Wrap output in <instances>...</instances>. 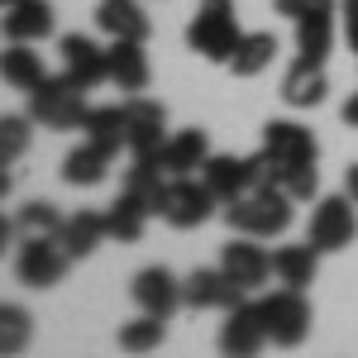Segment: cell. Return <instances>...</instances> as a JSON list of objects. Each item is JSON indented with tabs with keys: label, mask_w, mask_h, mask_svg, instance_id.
Instances as JSON below:
<instances>
[{
	"label": "cell",
	"mask_w": 358,
	"mask_h": 358,
	"mask_svg": "<svg viewBox=\"0 0 358 358\" xmlns=\"http://www.w3.org/2000/svg\"><path fill=\"white\" fill-rule=\"evenodd\" d=\"M43 77H48V72H43V57L34 53V43H10V48L0 53V82H5V86H15V91H34Z\"/></svg>",
	"instance_id": "obj_26"
},
{
	"label": "cell",
	"mask_w": 358,
	"mask_h": 358,
	"mask_svg": "<svg viewBox=\"0 0 358 358\" xmlns=\"http://www.w3.org/2000/svg\"><path fill=\"white\" fill-rule=\"evenodd\" d=\"M244 296L248 292L224 268H196L182 282V306H192V310H229V306H239Z\"/></svg>",
	"instance_id": "obj_11"
},
{
	"label": "cell",
	"mask_w": 358,
	"mask_h": 358,
	"mask_svg": "<svg viewBox=\"0 0 358 358\" xmlns=\"http://www.w3.org/2000/svg\"><path fill=\"white\" fill-rule=\"evenodd\" d=\"M220 268L234 277L244 292H263V287H268V277H273V253H263L258 239L239 234V239H229V244L220 248Z\"/></svg>",
	"instance_id": "obj_12"
},
{
	"label": "cell",
	"mask_w": 358,
	"mask_h": 358,
	"mask_svg": "<svg viewBox=\"0 0 358 358\" xmlns=\"http://www.w3.org/2000/svg\"><path fill=\"white\" fill-rule=\"evenodd\" d=\"M167 177L163 167H158V158H134V167L124 172V192L134 196L138 206L148 210V215H163V201H167Z\"/></svg>",
	"instance_id": "obj_22"
},
{
	"label": "cell",
	"mask_w": 358,
	"mask_h": 358,
	"mask_svg": "<svg viewBox=\"0 0 358 358\" xmlns=\"http://www.w3.org/2000/svg\"><path fill=\"white\" fill-rule=\"evenodd\" d=\"M215 192L206 187V182H196V177H172L167 182V201H163V220L172 229H196V224H206L215 215Z\"/></svg>",
	"instance_id": "obj_9"
},
{
	"label": "cell",
	"mask_w": 358,
	"mask_h": 358,
	"mask_svg": "<svg viewBox=\"0 0 358 358\" xmlns=\"http://www.w3.org/2000/svg\"><path fill=\"white\" fill-rule=\"evenodd\" d=\"M106 229H110V239H120V244H138L143 229H148V210L129 192H120V201H110V210H106Z\"/></svg>",
	"instance_id": "obj_28"
},
{
	"label": "cell",
	"mask_w": 358,
	"mask_h": 358,
	"mask_svg": "<svg viewBox=\"0 0 358 358\" xmlns=\"http://www.w3.org/2000/svg\"><path fill=\"white\" fill-rule=\"evenodd\" d=\"M244 38L239 29V15H234V0H201L187 24V48L201 53L206 62H229L234 57V43Z\"/></svg>",
	"instance_id": "obj_2"
},
{
	"label": "cell",
	"mask_w": 358,
	"mask_h": 358,
	"mask_svg": "<svg viewBox=\"0 0 358 358\" xmlns=\"http://www.w3.org/2000/svg\"><path fill=\"white\" fill-rule=\"evenodd\" d=\"M67 268H72V253L57 244V239H34V234H29L24 244H20V253H15V277H20L24 287H34V292L57 287V282L67 277Z\"/></svg>",
	"instance_id": "obj_7"
},
{
	"label": "cell",
	"mask_w": 358,
	"mask_h": 358,
	"mask_svg": "<svg viewBox=\"0 0 358 358\" xmlns=\"http://www.w3.org/2000/svg\"><path fill=\"white\" fill-rule=\"evenodd\" d=\"M344 192H349V196L358 201V163H349V167H344Z\"/></svg>",
	"instance_id": "obj_38"
},
{
	"label": "cell",
	"mask_w": 358,
	"mask_h": 358,
	"mask_svg": "<svg viewBox=\"0 0 358 358\" xmlns=\"http://www.w3.org/2000/svg\"><path fill=\"white\" fill-rule=\"evenodd\" d=\"M134 301L138 310H148V315H172L177 306H182V282L167 273V268H143V273H134Z\"/></svg>",
	"instance_id": "obj_18"
},
{
	"label": "cell",
	"mask_w": 358,
	"mask_h": 358,
	"mask_svg": "<svg viewBox=\"0 0 358 358\" xmlns=\"http://www.w3.org/2000/svg\"><path fill=\"white\" fill-rule=\"evenodd\" d=\"M34 339V315L20 301H0V358L24 354Z\"/></svg>",
	"instance_id": "obj_30"
},
{
	"label": "cell",
	"mask_w": 358,
	"mask_h": 358,
	"mask_svg": "<svg viewBox=\"0 0 358 358\" xmlns=\"http://www.w3.org/2000/svg\"><path fill=\"white\" fill-rule=\"evenodd\" d=\"M86 91L72 86L67 77H43V82L29 91V115L34 124L53 129V134H67V129H82L86 124Z\"/></svg>",
	"instance_id": "obj_4"
},
{
	"label": "cell",
	"mask_w": 358,
	"mask_h": 358,
	"mask_svg": "<svg viewBox=\"0 0 358 358\" xmlns=\"http://www.w3.org/2000/svg\"><path fill=\"white\" fill-rule=\"evenodd\" d=\"M339 24H344L349 53H358V0H339Z\"/></svg>",
	"instance_id": "obj_35"
},
{
	"label": "cell",
	"mask_w": 358,
	"mask_h": 358,
	"mask_svg": "<svg viewBox=\"0 0 358 358\" xmlns=\"http://www.w3.org/2000/svg\"><path fill=\"white\" fill-rule=\"evenodd\" d=\"M258 315H263V330H268V339H273L277 349H296L310 334V301L296 287H282V292L258 296Z\"/></svg>",
	"instance_id": "obj_5"
},
{
	"label": "cell",
	"mask_w": 358,
	"mask_h": 358,
	"mask_svg": "<svg viewBox=\"0 0 358 358\" xmlns=\"http://www.w3.org/2000/svg\"><path fill=\"white\" fill-rule=\"evenodd\" d=\"M167 339V320L163 315H138V320H129V325H120V349L124 354H148V349H158Z\"/></svg>",
	"instance_id": "obj_31"
},
{
	"label": "cell",
	"mask_w": 358,
	"mask_h": 358,
	"mask_svg": "<svg viewBox=\"0 0 358 358\" xmlns=\"http://www.w3.org/2000/svg\"><path fill=\"white\" fill-rule=\"evenodd\" d=\"M106 239H110V229H106V215H101V210H77V215H67V220H62V234H57V244L72 253V263H77V258H91Z\"/></svg>",
	"instance_id": "obj_21"
},
{
	"label": "cell",
	"mask_w": 358,
	"mask_h": 358,
	"mask_svg": "<svg viewBox=\"0 0 358 358\" xmlns=\"http://www.w3.org/2000/svg\"><path fill=\"white\" fill-rule=\"evenodd\" d=\"M296 201L287 192H244L239 201L224 206V224L234 234H248V239H277L292 229V210Z\"/></svg>",
	"instance_id": "obj_1"
},
{
	"label": "cell",
	"mask_w": 358,
	"mask_h": 358,
	"mask_svg": "<svg viewBox=\"0 0 358 358\" xmlns=\"http://www.w3.org/2000/svg\"><path fill=\"white\" fill-rule=\"evenodd\" d=\"M110 158H115L110 148H101V143L82 138V143L62 158V182H67V187H96V182H106Z\"/></svg>",
	"instance_id": "obj_23"
},
{
	"label": "cell",
	"mask_w": 358,
	"mask_h": 358,
	"mask_svg": "<svg viewBox=\"0 0 358 358\" xmlns=\"http://www.w3.org/2000/svg\"><path fill=\"white\" fill-rule=\"evenodd\" d=\"M15 234H20V224L0 215V258H5V248H10V239H15Z\"/></svg>",
	"instance_id": "obj_36"
},
{
	"label": "cell",
	"mask_w": 358,
	"mask_h": 358,
	"mask_svg": "<svg viewBox=\"0 0 358 358\" xmlns=\"http://www.w3.org/2000/svg\"><path fill=\"white\" fill-rule=\"evenodd\" d=\"M315 263H320V253L310 248V239H306V244H282L273 253V277L282 282V287L306 292V287L315 282Z\"/></svg>",
	"instance_id": "obj_24"
},
{
	"label": "cell",
	"mask_w": 358,
	"mask_h": 358,
	"mask_svg": "<svg viewBox=\"0 0 358 358\" xmlns=\"http://www.w3.org/2000/svg\"><path fill=\"white\" fill-rule=\"evenodd\" d=\"M258 153L268 158L277 187H287L292 172L320 163V143H315V134H310L306 124H296V120H268V124H263V148H258Z\"/></svg>",
	"instance_id": "obj_3"
},
{
	"label": "cell",
	"mask_w": 358,
	"mask_h": 358,
	"mask_svg": "<svg viewBox=\"0 0 358 358\" xmlns=\"http://www.w3.org/2000/svg\"><path fill=\"white\" fill-rule=\"evenodd\" d=\"M277 57V38L268 29H258V34H244L239 43H234V57L224 62L234 77H258V72H268Z\"/></svg>",
	"instance_id": "obj_27"
},
{
	"label": "cell",
	"mask_w": 358,
	"mask_h": 358,
	"mask_svg": "<svg viewBox=\"0 0 358 358\" xmlns=\"http://www.w3.org/2000/svg\"><path fill=\"white\" fill-rule=\"evenodd\" d=\"M10 196V172H5V163H0V201Z\"/></svg>",
	"instance_id": "obj_39"
},
{
	"label": "cell",
	"mask_w": 358,
	"mask_h": 358,
	"mask_svg": "<svg viewBox=\"0 0 358 358\" xmlns=\"http://www.w3.org/2000/svg\"><path fill=\"white\" fill-rule=\"evenodd\" d=\"M334 15L339 10H320V15H306L296 20V57L301 62H325L334 48Z\"/></svg>",
	"instance_id": "obj_25"
},
{
	"label": "cell",
	"mask_w": 358,
	"mask_h": 358,
	"mask_svg": "<svg viewBox=\"0 0 358 358\" xmlns=\"http://www.w3.org/2000/svg\"><path fill=\"white\" fill-rule=\"evenodd\" d=\"M106 62H110V82L124 91V96H138V91H148V77H153V67H148V53H143V43L134 38H110V48H106Z\"/></svg>",
	"instance_id": "obj_15"
},
{
	"label": "cell",
	"mask_w": 358,
	"mask_h": 358,
	"mask_svg": "<svg viewBox=\"0 0 358 358\" xmlns=\"http://www.w3.org/2000/svg\"><path fill=\"white\" fill-rule=\"evenodd\" d=\"M82 138L120 153L124 148V106H91L86 110V124H82Z\"/></svg>",
	"instance_id": "obj_29"
},
{
	"label": "cell",
	"mask_w": 358,
	"mask_h": 358,
	"mask_svg": "<svg viewBox=\"0 0 358 358\" xmlns=\"http://www.w3.org/2000/svg\"><path fill=\"white\" fill-rule=\"evenodd\" d=\"M96 24L110 38H134V43H143L153 34V24H148V15H143L138 0H101L96 5Z\"/></svg>",
	"instance_id": "obj_20"
},
{
	"label": "cell",
	"mask_w": 358,
	"mask_h": 358,
	"mask_svg": "<svg viewBox=\"0 0 358 358\" xmlns=\"http://www.w3.org/2000/svg\"><path fill=\"white\" fill-rule=\"evenodd\" d=\"M206 158H210V134L206 129H177L158 148V167L167 177H196L206 167Z\"/></svg>",
	"instance_id": "obj_14"
},
{
	"label": "cell",
	"mask_w": 358,
	"mask_h": 358,
	"mask_svg": "<svg viewBox=\"0 0 358 358\" xmlns=\"http://www.w3.org/2000/svg\"><path fill=\"white\" fill-rule=\"evenodd\" d=\"M10 5H20V0H0V10H10Z\"/></svg>",
	"instance_id": "obj_40"
},
{
	"label": "cell",
	"mask_w": 358,
	"mask_h": 358,
	"mask_svg": "<svg viewBox=\"0 0 358 358\" xmlns=\"http://www.w3.org/2000/svg\"><path fill=\"white\" fill-rule=\"evenodd\" d=\"M306 239H310V248H315V253H339V248H349L358 239V201L349 192L315 201Z\"/></svg>",
	"instance_id": "obj_6"
},
{
	"label": "cell",
	"mask_w": 358,
	"mask_h": 358,
	"mask_svg": "<svg viewBox=\"0 0 358 358\" xmlns=\"http://www.w3.org/2000/svg\"><path fill=\"white\" fill-rule=\"evenodd\" d=\"M273 10L282 20H306V15H320V10H339V0H273Z\"/></svg>",
	"instance_id": "obj_34"
},
{
	"label": "cell",
	"mask_w": 358,
	"mask_h": 358,
	"mask_svg": "<svg viewBox=\"0 0 358 358\" xmlns=\"http://www.w3.org/2000/svg\"><path fill=\"white\" fill-rule=\"evenodd\" d=\"M167 143V110L148 96H129L124 101V148L134 158H158Z\"/></svg>",
	"instance_id": "obj_8"
},
{
	"label": "cell",
	"mask_w": 358,
	"mask_h": 358,
	"mask_svg": "<svg viewBox=\"0 0 358 358\" xmlns=\"http://www.w3.org/2000/svg\"><path fill=\"white\" fill-rule=\"evenodd\" d=\"M34 143V115H0V163H20Z\"/></svg>",
	"instance_id": "obj_32"
},
{
	"label": "cell",
	"mask_w": 358,
	"mask_h": 358,
	"mask_svg": "<svg viewBox=\"0 0 358 358\" xmlns=\"http://www.w3.org/2000/svg\"><path fill=\"white\" fill-rule=\"evenodd\" d=\"M62 220H67V215H62V210H57L53 201H29L24 210H20V234H34V239H57V234H62Z\"/></svg>",
	"instance_id": "obj_33"
},
{
	"label": "cell",
	"mask_w": 358,
	"mask_h": 358,
	"mask_svg": "<svg viewBox=\"0 0 358 358\" xmlns=\"http://www.w3.org/2000/svg\"><path fill=\"white\" fill-rule=\"evenodd\" d=\"M339 115H344V124H349V129H358V91L344 101V110H339Z\"/></svg>",
	"instance_id": "obj_37"
},
{
	"label": "cell",
	"mask_w": 358,
	"mask_h": 358,
	"mask_svg": "<svg viewBox=\"0 0 358 358\" xmlns=\"http://www.w3.org/2000/svg\"><path fill=\"white\" fill-rule=\"evenodd\" d=\"M325 91H330V82H325V62H301V57H296V62L287 67V77H282V101H287L292 110L320 106Z\"/></svg>",
	"instance_id": "obj_19"
},
{
	"label": "cell",
	"mask_w": 358,
	"mask_h": 358,
	"mask_svg": "<svg viewBox=\"0 0 358 358\" xmlns=\"http://www.w3.org/2000/svg\"><path fill=\"white\" fill-rule=\"evenodd\" d=\"M0 34L10 43H38L53 34V5L48 0H20L10 10H0Z\"/></svg>",
	"instance_id": "obj_17"
},
{
	"label": "cell",
	"mask_w": 358,
	"mask_h": 358,
	"mask_svg": "<svg viewBox=\"0 0 358 358\" xmlns=\"http://www.w3.org/2000/svg\"><path fill=\"white\" fill-rule=\"evenodd\" d=\"M201 182L215 192L220 206H229L253 187V167H248V158H234V153H210L206 167H201Z\"/></svg>",
	"instance_id": "obj_16"
},
{
	"label": "cell",
	"mask_w": 358,
	"mask_h": 358,
	"mask_svg": "<svg viewBox=\"0 0 358 358\" xmlns=\"http://www.w3.org/2000/svg\"><path fill=\"white\" fill-rule=\"evenodd\" d=\"M268 344V330H263V315H258V301H239L224 310L220 325V349L229 358H253Z\"/></svg>",
	"instance_id": "obj_13"
},
{
	"label": "cell",
	"mask_w": 358,
	"mask_h": 358,
	"mask_svg": "<svg viewBox=\"0 0 358 358\" xmlns=\"http://www.w3.org/2000/svg\"><path fill=\"white\" fill-rule=\"evenodd\" d=\"M62 77L72 86H82V91H91V86L110 82V62H106V48L91 38V34H62Z\"/></svg>",
	"instance_id": "obj_10"
}]
</instances>
